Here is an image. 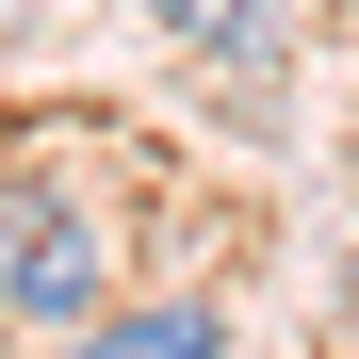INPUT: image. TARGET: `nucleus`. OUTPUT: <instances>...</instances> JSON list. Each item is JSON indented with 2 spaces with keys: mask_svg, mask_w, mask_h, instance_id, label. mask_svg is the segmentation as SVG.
I'll use <instances>...</instances> for the list:
<instances>
[{
  "mask_svg": "<svg viewBox=\"0 0 359 359\" xmlns=\"http://www.w3.org/2000/svg\"><path fill=\"white\" fill-rule=\"evenodd\" d=\"M163 33L212 66H278V0H163Z\"/></svg>",
  "mask_w": 359,
  "mask_h": 359,
  "instance_id": "obj_3",
  "label": "nucleus"
},
{
  "mask_svg": "<svg viewBox=\"0 0 359 359\" xmlns=\"http://www.w3.org/2000/svg\"><path fill=\"white\" fill-rule=\"evenodd\" d=\"M0 359H17V311H0Z\"/></svg>",
  "mask_w": 359,
  "mask_h": 359,
  "instance_id": "obj_4",
  "label": "nucleus"
},
{
  "mask_svg": "<svg viewBox=\"0 0 359 359\" xmlns=\"http://www.w3.org/2000/svg\"><path fill=\"white\" fill-rule=\"evenodd\" d=\"M98 294H114V245H98V212H82V196H17V229H0V311L66 343Z\"/></svg>",
  "mask_w": 359,
  "mask_h": 359,
  "instance_id": "obj_1",
  "label": "nucleus"
},
{
  "mask_svg": "<svg viewBox=\"0 0 359 359\" xmlns=\"http://www.w3.org/2000/svg\"><path fill=\"white\" fill-rule=\"evenodd\" d=\"M66 359H229V311L212 294H98L66 327Z\"/></svg>",
  "mask_w": 359,
  "mask_h": 359,
  "instance_id": "obj_2",
  "label": "nucleus"
}]
</instances>
